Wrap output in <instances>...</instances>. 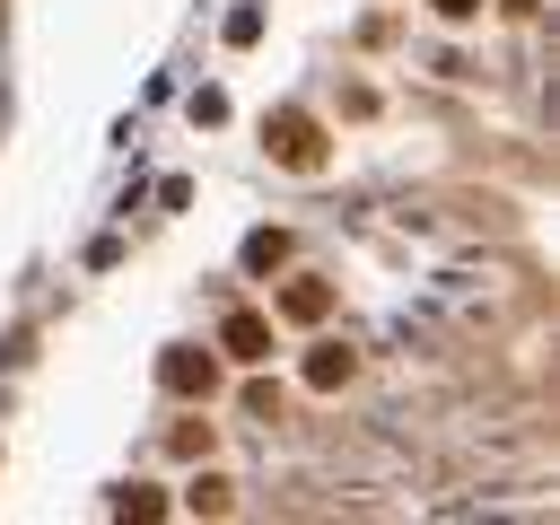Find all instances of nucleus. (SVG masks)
Wrapping results in <instances>:
<instances>
[{
    "label": "nucleus",
    "instance_id": "nucleus-1",
    "mask_svg": "<svg viewBox=\"0 0 560 525\" xmlns=\"http://www.w3.org/2000/svg\"><path fill=\"white\" fill-rule=\"evenodd\" d=\"M271 158H280V166H324L315 122H306V114H280V122H271Z\"/></svg>",
    "mask_w": 560,
    "mask_h": 525
},
{
    "label": "nucleus",
    "instance_id": "nucleus-2",
    "mask_svg": "<svg viewBox=\"0 0 560 525\" xmlns=\"http://www.w3.org/2000/svg\"><path fill=\"white\" fill-rule=\"evenodd\" d=\"M219 341H228V359H245V368H254V359H271V324H262V315H228V332H219Z\"/></svg>",
    "mask_w": 560,
    "mask_h": 525
},
{
    "label": "nucleus",
    "instance_id": "nucleus-3",
    "mask_svg": "<svg viewBox=\"0 0 560 525\" xmlns=\"http://www.w3.org/2000/svg\"><path fill=\"white\" fill-rule=\"evenodd\" d=\"M158 376H166V394H210V376H219V368H210V359H192V350H175Z\"/></svg>",
    "mask_w": 560,
    "mask_h": 525
},
{
    "label": "nucleus",
    "instance_id": "nucleus-4",
    "mask_svg": "<svg viewBox=\"0 0 560 525\" xmlns=\"http://www.w3.org/2000/svg\"><path fill=\"white\" fill-rule=\"evenodd\" d=\"M280 306H289V315H324V280H298Z\"/></svg>",
    "mask_w": 560,
    "mask_h": 525
},
{
    "label": "nucleus",
    "instance_id": "nucleus-5",
    "mask_svg": "<svg viewBox=\"0 0 560 525\" xmlns=\"http://www.w3.org/2000/svg\"><path fill=\"white\" fill-rule=\"evenodd\" d=\"M429 9H438V18H455V26H464V18H481V9H490V0H429Z\"/></svg>",
    "mask_w": 560,
    "mask_h": 525
}]
</instances>
